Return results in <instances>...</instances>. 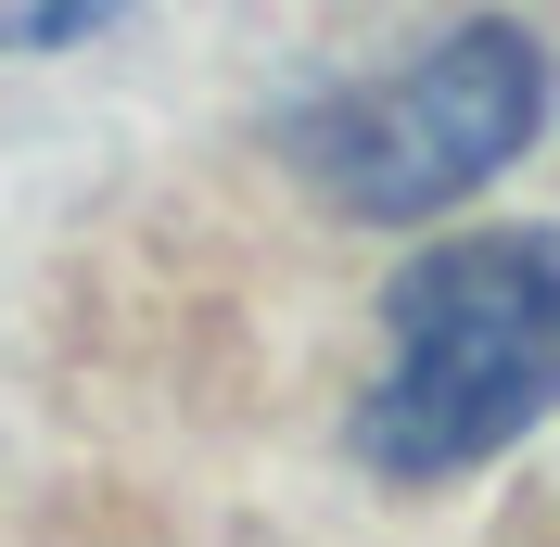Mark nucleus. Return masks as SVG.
I'll list each match as a JSON object with an SVG mask.
<instances>
[{"mask_svg":"<svg viewBox=\"0 0 560 547\" xmlns=\"http://www.w3.org/2000/svg\"><path fill=\"white\" fill-rule=\"evenodd\" d=\"M383 318L395 344H383L370 408H357L370 472L446 484L560 408V242H523V230L433 242Z\"/></svg>","mask_w":560,"mask_h":547,"instance_id":"1","label":"nucleus"},{"mask_svg":"<svg viewBox=\"0 0 560 547\" xmlns=\"http://www.w3.org/2000/svg\"><path fill=\"white\" fill-rule=\"evenodd\" d=\"M535 115H548V51L523 26L471 13L433 51L383 65L370 90L318 103L306 115V166H318V191L345 217H446L458 191H485L535 140Z\"/></svg>","mask_w":560,"mask_h":547,"instance_id":"2","label":"nucleus"},{"mask_svg":"<svg viewBox=\"0 0 560 547\" xmlns=\"http://www.w3.org/2000/svg\"><path fill=\"white\" fill-rule=\"evenodd\" d=\"M128 0H0V51H65V38L115 26Z\"/></svg>","mask_w":560,"mask_h":547,"instance_id":"3","label":"nucleus"}]
</instances>
